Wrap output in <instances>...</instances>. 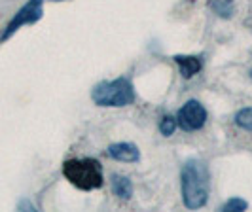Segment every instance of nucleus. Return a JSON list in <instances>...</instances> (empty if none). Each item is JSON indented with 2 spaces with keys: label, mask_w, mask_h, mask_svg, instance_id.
Returning <instances> with one entry per match:
<instances>
[{
  "label": "nucleus",
  "mask_w": 252,
  "mask_h": 212,
  "mask_svg": "<svg viewBox=\"0 0 252 212\" xmlns=\"http://www.w3.org/2000/svg\"><path fill=\"white\" fill-rule=\"evenodd\" d=\"M184 205L195 211L207 205L209 199V169L201 159H188L180 173Z\"/></svg>",
  "instance_id": "nucleus-1"
},
{
  "label": "nucleus",
  "mask_w": 252,
  "mask_h": 212,
  "mask_svg": "<svg viewBox=\"0 0 252 212\" xmlns=\"http://www.w3.org/2000/svg\"><path fill=\"white\" fill-rule=\"evenodd\" d=\"M64 178L76 186L78 189L91 191L102 186V169L99 161L91 157H82V159H66L63 165Z\"/></svg>",
  "instance_id": "nucleus-2"
},
{
  "label": "nucleus",
  "mask_w": 252,
  "mask_h": 212,
  "mask_svg": "<svg viewBox=\"0 0 252 212\" xmlns=\"http://www.w3.org/2000/svg\"><path fill=\"white\" fill-rule=\"evenodd\" d=\"M91 99L99 106L122 108L135 102V89L127 78H118V80L97 84L91 91Z\"/></svg>",
  "instance_id": "nucleus-3"
},
{
  "label": "nucleus",
  "mask_w": 252,
  "mask_h": 212,
  "mask_svg": "<svg viewBox=\"0 0 252 212\" xmlns=\"http://www.w3.org/2000/svg\"><path fill=\"white\" fill-rule=\"evenodd\" d=\"M42 4H44V0H29L25 6L13 15V19L8 23V27L4 29L0 40H8V38L12 36V34H15L21 27L36 23L38 19L42 17Z\"/></svg>",
  "instance_id": "nucleus-4"
},
{
  "label": "nucleus",
  "mask_w": 252,
  "mask_h": 212,
  "mask_svg": "<svg viewBox=\"0 0 252 212\" xmlns=\"http://www.w3.org/2000/svg\"><path fill=\"white\" fill-rule=\"evenodd\" d=\"M207 123V110L199 100H188L177 116V125L184 131H199Z\"/></svg>",
  "instance_id": "nucleus-5"
},
{
  "label": "nucleus",
  "mask_w": 252,
  "mask_h": 212,
  "mask_svg": "<svg viewBox=\"0 0 252 212\" xmlns=\"http://www.w3.org/2000/svg\"><path fill=\"white\" fill-rule=\"evenodd\" d=\"M108 155L118 159V161H126V163H135L140 159V151L137 148V144L133 142H118L112 144L108 148Z\"/></svg>",
  "instance_id": "nucleus-6"
},
{
  "label": "nucleus",
  "mask_w": 252,
  "mask_h": 212,
  "mask_svg": "<svg viewBox=\"0 0 252 212\" xmlns=\"http://www.w3.org/2000/svg\"><path fill=\"white\" fill-rule=\"evenodd\" d=\"M175 62L180 68L182 78H186V80L195 76L203 68L201 57H197V55H175Z\"/></svg>",
  "instance_id": "nucleus-7"
},
{
  "label": "nucleus",
  "mask_w": 252,
  "mask_h": 212,
  "mask_svg": "<svg viewBox=\"0 0 252 212\" xmlns=\"http://www.w3.org/2000/svg\"><path fill=\"white\" fill-rule=\"evenodd\" d=\"M112 189L114 193L120 197V199H131V195H133V184H131V180L127 178V176H114L112 178Z\"/></svg>",
  "instance_id": "nucleus-8"
},
{
  "label": "nucleus",
  "mask_w": 252,
  "mask_h": 212,
  "mask_svg": "<svg viewBox=\"0 0 252 212\" xmlns=\"http://www.w3.org/2000/svg\"><path fill=\"white\" fill-rule=\"evenodd\" d=\"M235 123L247 129V131H252V108H243L237 112L235 116Z\"/></svg>",
  "instance_id": "nucleus-9"
},
{
  "label": "nucleus",
  "mask_w": 252,
  "mask_h": 212,
  "mask_svg": "<svg viewBox=\"0 0 252 212\" xmlns=\"http://www.w3.org/2000/svg\"><path fill=\"white\" fill-rule=\"evenodd\" d=\"M175 129H177V120L171 118V116H165L163 120L159 121V131H161L163 137H171L175 133Z\"/></svg>",
  "instance_id": "nucleus-10"
},
{
  "label": "nucleus",
  "mask_w": 252,
  "mask_h": 212,
  "mask_svg": "<svg viewBox=\"0 0 252 212\" xmlns=\"http://www.w3.org/2000/svg\"><path fill=\"white\" fill-rule=\"evenodd\" d=\"M213 10H215L218 15L229 17V15H231V10H233V4H231V0H215V2H213Z\"/></svg>",
  "instance_id": "nucleus-11"
},
{
  "label": "nucleus",
  "mask_w": 252,
  "mask_h": 212,
  "mask_svg": "<svg viewBox=\"0 0 252 212\" xmlns=\"http://www.w3.org/2000/svg\"><path fill=\"white\" fill-rule=\"evenodd\" d=\"M249 209V205H247V201L245 199H237V197H233V199H229L222 207V211L226 212H235V211H247Z\"/></svg>",
  "instance_id": "nucleus-12"
},
{
  "label": "nucleus",
  "mask_w": 252,
  "mask_h": 212,
  "mask_svg": "<svg viewBox=\"0 0 252 212\" xmlns=\"http://www.w3.org/2000/svg\"><path fill=\"white\" fill-rule=\"evenodd\" d=\"M251 74H252V72H251Z\"/></svg>",
  "instance_id": "nucleus-13"
}]
</instances>
